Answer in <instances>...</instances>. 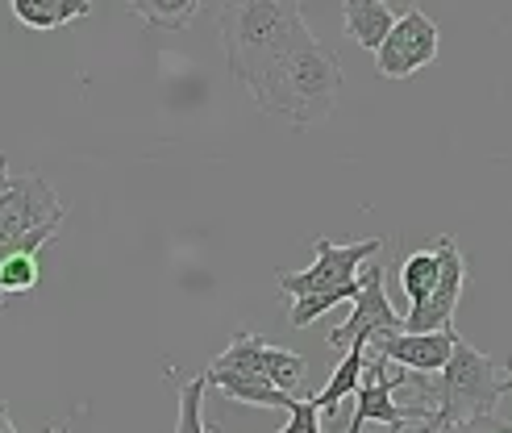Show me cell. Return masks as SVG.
Segmentation results:
<instances>
[{"mask_svg":"<svg viewBox=\"0 0 512 433\" xmlns=\"http://www.w3.org/2000/svg\"><path fill=\"white\" fill-rule=\"evenodd\" d=\"M59 238V225H42V229H30L25 238H13L0 246V309H5L9 296H25L38 288V250L46 242Z\"/></svg>","mask_w":512,"mask_h":433,"instance_id":"cell-12","label":"cell"},{"mask_svg":"<svg viewBox=\"0 0 512 433\" xmlns=\"http://www.w3.org/2000/svg\"><path fill=\"white\" fill-rule=\"evenodd\" d=\"M317 250V263L304 267V271H279V288H284L292 300L300 296H317V292H338L358 284V271H363L367 259L383 254V238H367V242H354V246H334L329 238H313Z\"/></svg>","mask_w":512,"mask_h":433,"instance_id":"cell-5","label":"cell"},{"mask_svg":"<svg viewBox=\"0 0 512 433\" xmlns=\"http://www.w3.org/2000/svg\"><path fill=\"white\" fill-rule=\"evenodd\" d=\"M425 375L417 371H396L388 375V359H379V354L367 350V367H363V379H358V388H354V413L342 429H329V433H363L367 425H388L392 433L404 429L408 421H425L429 413V404H396V392L408 388V384H421Z\"/></svg>","mask_w":512,"mask_h":433,"instance_id":"cell-4","label":"cell"},{"mask_svg":"<svg viewBox=\"0 0 512 433\" xmlns=\"http://www.w3.org/2000/svg\"><path fill=\"white\" fill-rule=\"evenodd\" d=\"M50 433H71V429H67V425H55V429H50Z\"/></svg>","mask_w":512,"mask_h":433,"instance_id":"cell-24","label":"cell"},{"mask_svg":"<svg viewBox=\"0 0 512 433\" xmlns=\"http://www.w3.org/2000/svg\"><path fill=\"white\" fill-rule=\"evenodd\" d=\"M204 0H130V13L146 25V30H163V34H184L196 21Z\"/></svg>","mask_w":512,"mask_h":433,"instance_id":"cell-16","label":"cell"},{"mask_svg":"<svg viewBox=\"0 0 512 433\" xmlns=\"http://www.w3.org/2000/svg\"><path fill=\"white\" fill-rule=\"evenodd\" d=\"M0 433H17V425L9 421V413H5V409H0Z\"/></svg>","mask_w":512,"mask_h":433,"instance_id":"cell-23","label":"cell"},{"mask_svg":"<svg viewBox=\"0 0 512 433\" xmlns=\"http://www.w3.org/2000/svg\"><path fill=\"white\" fill-rule=\"evenodd\" d=\"M500 392H504V396H508V392H512V363H508V367H504V379H500Z\"/></svg>","mask_w":512,"mask_h":433,"instance_id":"cell-22","label":"cell"},{"mask_svg":"<svg viewBox=\"0 0 512 433\" xmlns=\"http://www.w3.org/2000/svg\"><path fill=\"white\" fill-rule=\"evenodd\" d=\"M279 433H321V404H317V396L296 400L292 413H288V425Z\"/></svg>","mask_w":512,"mask_h":433,"instance_id":"cell-20","label":"cell"},{"mask_svg":"<svg viewBox=\"0 0 512 433\" xmlns=\"http://www.w3.org/2000/svg\"><path fill=\"white\" fill-rule=\"evenodd\" d=\"M213 367H234L246 375H259L284 392H296L304 384V375H309V363H304L300 354H292L284 346H271L259 334H238L229 342V350H221L213 359Z\"/></svg>","mask_w":512,"mask_h":433,"instance_id":"cell-10","label":"cell"},{"mask_svg":"<svg viewBox=\"0 0 512 433\" xmlns=\"http://www.w3.org/2000/svg\"><path fill=\"white\" fill-rule=\"evenodd\" d=\"M9 180H13V175H9V155H0V196H5Z\"/></svg>","mask_w":512,"mask_h":433,"instance_id":"cell-21","label":"cell"},{"mask_svg":"<svg viewBox=\"0 0 512 433\" xmlns=\"http://www.w3.org/2000/svg\"><path fill=\"white\" fill-rule=\"evenodd\" d=\"M504 433H512V429H504Z\"/></svg>","mask_w":512,"mask_h":433,"instance_id":"cell-25","label":"cell"},{"mask_svg":"<svg viewBox=\"0 0 512 433\" xmlns=\"http://www.w3.org/2000/svg\"><path fill=\"white\" fill-rule=\"evenodd\" d=\"M458 334L454 329H429V334H413V329H392V334H375L367 342L371 354L388 363H400L404 371H417V375H438L450 354H454Z\"/></svg>","mask_w":512,"mask_h":433,"instance_id":"cell-11","label":"cell"},{"mask_svg":"<svg viewBox=\"0 0 512 433\" xmlns=\"http://www.w3.org/2000/svg\"><path fill=\"white\" fill-rule=\"evenodd\" d=\"M363 367H367V346H346V359L334 367V375H329V384L317 392L321 413H338V404L354 396L358 379H363Z\"/></svg>","mask_w":512,"mask_h":433,"instance_id":"cell-17","label":"cell"},{"mask_svg":"<svg viewBox=\"0 0 512 433\" xmlns=\"http://www.w3.org/2000/svg\"><path fill=\"white\" fill-rule=\"evenodd\" d=\"M204 388H209V379L196 375L192 384L179 392V425H175V433H209V429H204V417H200Z\"/></svg>","mask_w":512,"mask_h":433,"instance_id":"cell-19","label":"cell"},{"mask_svg":"<svg viewBox=\"0 0 512 433\" xmlns=\"http://www.w3.org/2000/svg\"><path fill=\"white\" fill-rule=\"evenodd\" d=\"M433 59H438V25L421 9H408L404 17H396L388 38L375 50V67L388 80H408V75H417Z\"/></svg>","mask_w":512,"mask_h":433,"instance_id":"cell-7","label":"cell"},{"mask_svg":"<svg viewBox=\"0 0 512 433\" xmlns=\"http://www.w3.org/2000/svg\"><path fill=\"white\" fill-rule=\"evenodd\" d=\"M204 379H209L213 388H221L229 400H238V404H259V409H284V413H292V404H296V392H284V388L267 384V379L234 371V367H213L209 363Z\"/></svg>","mask_w":512,"mask_h":433,"instance_id":"cell-13","label":"cell"},{"mask_svg":"<svg viewBox=\"0 0 512 433\" xmlns=\"http://www.w3.org/2000/svg\"><path fill=\"white\" fill-rule=\"evenodd\" d=\"M346 34L363 46V50H379V42L388 38V30L396 25V13L383 5V0H346Z\"/></svg>","mask_w":512,"mask_h":433,"instance_id":"cell-14","label":"cell"},{"mask_svg":"<svg viewBox=\"0 0 512 433\" xmlns=\"http://www.w3.org/2000/svg\"><path fill=\"white\" fill-rule=\"evenodd\" d=\"M392 329H404V317L392 309L388 288H383V263H379V254H375V259H367L363 271H358L354 313L338 329H329V346H338V350L367 346L375 334H392Z\"/></svg>","mask_w":512,"mask_h":433,"instance_id":"cell-6","label":"cell"},{"mask_svg":"<svg viewBox=\"0 0 512 433\" xmlns=\"http://www.w3.org/2000/svg\"><path fill=\"white\" fill-rule=\"evenodd\" d=\"M217 30L225 46V67L238 84H250L284 50L309 38L296 0H225Z\"/></svg>","mask_w":512,"mask_h":433,"instance_id":"cell-2","label":"cell"},{"mask_svg":"<svg viewBox=\"0 0 512 433\" xmlns=\"http://www.w3.org/2000/svg\"><path fill=\"white\" fill-rule=\"evenodd\" d=\"M438 284L433 292L413 304L404 317V329H413V334H429V329H454V309L458 300H463V288H467V259L463 250L454 246V238H438Z\"/></svg>","mask_w":512,"mask_h":433,"instance_id":"cell-9","label":"cell"},{"mask_svg":"<svg viewBox=\"0 0 512 433\" xmlns=\"http://www.w3.org/2000/svg\"><path fill=\"white\" fill-rule=\"evenodd\" d=\"M438 250H417V254H408L404 267H400V288L408 296V304H421L433 284H438Z\"/></svg>","mask_w":512,"mask_h":433,"instance_id":"cell-18","label":"cell"},{"mask_svg":"<svg viewBox=\"0 0 512 433\" xmlns=\"http://www.w3.org/2000/svg\"><path fill=\"white\" fill-rule=\"evenodd\" d=\"M500 400H504V392H500L492 359L458 338L450 363L438 371V388H429V413L442 417V421L496 417Z\"/></svg>","mask_w":512,"mask_h":433,"instance_id":"cell-3","label":"cell"},{"mask_svg":"<svg viewBox=\"0 0 512 433\" xmlns=\"http://www.w3.org/2000/svg\"><path fill=\"white\" fill-rule=\"evenodd\" d=\"M9 5L13 17L30 30H59V25L92 13V0H9Z\"/></svg>","mask_w":512,"mask_h":433,"instance_id":"cell-15","label":"cell"},{"mask_svg":"<svg viewBox=\"0 0 512 433\" xmlns=\"http://www.w3.org/2000/svg\"><path fill=\"white\" fill-rule=\"evenodd\" d=\"M246 92L254 96V105L263 113L309 130V125H321L329 113H334L338 96H342V67L309 34L292 50H284L263 75H254L246 84Z\"/></svg>","mask_w":512,"mask_h":433,"instance_id":"cell-1","label":"cell"},{"mask_svg":"<svg viewBox=\"0 0 512 433\" xmlns=\"http://www.w3.org/2000/svg\"><path fill=\"white\" fill-rule=\"evenodd\" d=\"M67 209L59 192L50 188L42 175H21V180H9L5 196H0V246L25 238L30 229L42 225H63Z\"/></svg>","mask_w":512,"mask_h":433,"instance_id":"cell-8","label":"cell"}]
</instances>
